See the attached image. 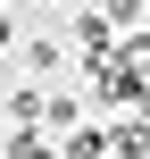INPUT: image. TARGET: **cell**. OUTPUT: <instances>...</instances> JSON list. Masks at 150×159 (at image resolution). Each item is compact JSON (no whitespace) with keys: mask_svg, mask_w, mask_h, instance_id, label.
Listing matches in <instances>:
<instances>
[{"mask_svg":"<svg viewBox=\"0 0 150 159\" xmlns=\"http://www.w3.org/2000/svg\"><path fill=\"white\" fill-rule=\"evenodd\" d=\"M0 159H58V143L25 126V134H8V143H0Z\"/></svg>","mask_w":150,"mask_h":159,"instance_id":"obj_4","label":"cell"},{"mask_svg":"<svg viewBox=\"0 0 150 159\" xmlns=\"http://www.w3.org/2000/svg\"><path fill=\"white\" fill-rule=\"evenodd\" d=\"M58 59H67L58 42H33V50H25V67H33V75H58Z\"/></svg>","mask_w":150,"mask_h":159,"instance_id":"obj_5","label":"cell"},{"mask_svg":"<svg viewBox=\"0 0 150 159\" xmlns=\"http://www.w3.org/2000/svg\"><path fill=\"white\" fill-rule=\"evenodd\" d=\"M109 25H125V34H134V25H142V0H109Z\"/></svg>","mask_w":150,"mask_h":159,"instance_id":"obj_6","label":"cell"},{"mask_svg":"<svg viewBox=\"0 0 150 159\" xmlns=\"http://www.w3.org/2000/svg\"><path fill=\"white\" fill-rule=\"evenodd\" d=\"M58 159H109V143H100V126H67V143H58Z\"/></svg>","mask_w":150,"mask_h":159,"instance_id":"obj_3","label":"cell"},{"mask_svg":"<svg viewBox=\"0 0 150 159\" xmlns=\"http://www.w3.org/2000/svg\"><path fill=\"white\" fill-rule=\"evenodd\" d=\"M75 50H84V59H109V50H117V25H109V17H75Z\"/></svg>","mask_w":150,"mask_h":159,"instance_id":"obj_2","label":"cell"},{"mask_svg":"<svg viewBox=\"0 0 150 159\" xmlns=\"http://www.w3.org/2000/svg\"><path fill=\"white\" fill-rule=\"evenodd\" d=\"M100 143H109V159H150V117H142V109H134V117H117Z\"/></svg>","mask_w":150,"mask_h":159,"instance_id":"obj_1","label":"cell"},{"mask_svg":"<svg viewBox=\"0 0 150 159\" xmlns=\"http://www.w3.org/2000/svg\"><path fill=\"white\" fill-rule=\"evenodd\" d=\"M8 34H17V25H8V17H0V50H8Z\"/></svg>","mask_w":150,"mask_h":159,"instance_id":"obj_7","label":"cell"}]
</instances>
